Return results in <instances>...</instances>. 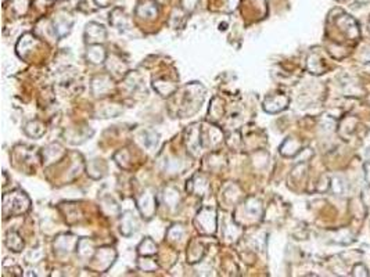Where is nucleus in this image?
Returning a JSON list of instances; mask_svg holds the SVG:
<instances>
[{
	"instance_id": "nucleus-34",
	"label": "nucleus",
	"mask_w": 370,
	"mask_h": 277,
	"mask_svg": "<svg viewBox=\"0 0 370 277\" xmlns=\"http://www.w3.org/2000/svg\"><path fill=\"white\" fill-rule=\"evenodd\" d=\"M117 107V104H107L106 107L100 111V114L98 115H102V118H114V117H117V115H119V114L122 113V111H113V108Z\"/></svg>"
},
{
	"instance_id": "nucleus-15",
	"label": "nucleus",
	"mask_w": 370,
	"mask_h": 277,
	"mask_svg": "<svg viewBox=\"0 0 370 277\" xmlns=\"http://www.w3.org/2000/svg\"><path fill=\"white\" fill-rule=\"evenodd\" d=\"M93 134L92 129H89L88 126L85 128H71L65 130L64 137L67 140L68 143L71 144H82L88 140Z\"/></svg>"
},
{
	"instance_id": "nucleus-23",
	"label": "nucleus",
	"mask_w": 370,
	"mask_h": 277,
	"mask_svg": "<svg viewBox=\"0 0 370 277\" xmlns=\"http://www.w3.org/2000/svg\"><path fill=\"white\" fill-rule=\"evenodd\" d=\"M24 132H25L26 136H29L32 138H41L46 132V128H45V125L41 121L33 119V121H29V122L25 123Z\"/></svg>"
},
{
	"instance_id": "nucleus-16",
	"label": "nucleus",
	"mask_w": 370,
	"mask_h": 277,
	"mask_svg": "<svg viewBox=\"0 0 370 277\" xmlns=\"http://www.w3.org/2000/svg\"><path fill=\"white\" fill-rule=\"evenodd\" d=\"M208 190H210V183L206 176H203V175H195L191 178L190 182H187V191H190L198 197L206 195Z\"/></svg>"
},
{
	"instance_id": "nucleus-12",
	"label": "nucleus",
	"mask_w": 370,
	"mask_h": 277,
	"mask_svg": "<svg viewBox=\"0 0 370 277\" xmlns=\"http://www.w3.org/2000/svg\"><path fill=\"white\" fill-rule=\"evenodd\" d=\"M64 155H65V150L61 144L58 143L49 144L42 150V159H43L45 165L54 164L57 161H60Z\"/></svg>"
},
{
	"instance_id": "nucleus-29",
	"label": "nucleus",
	"mask_w": 370,
	"mask_h": 277,
	"mask_svg": "<svg viewBox=\"0 0 370 277\" xmlns=\"http://www.w3.org/2000/svg\"><path fill=\"white\" fill-rule=\"evenodd\" d=\"M102 204V210L107 214V215H118L119 214V206L111 197H104L100 201Z\"/></svg>"
},
{
	"instance_id": "nucleus-31",
	"label": "nucleus",
	"mask_w": 370,
	"mask_h": 277,
	"mask_svg": "<svg viewBox=\"0 0 370 277\" xmlns=\"http://www.w3.org/2000/svg\"><path fill=\"white\" fill-rule=\"evenodd\" d=\"M183 169V162L180 158H168L165 162V170L170 174H178Z\"/></svg>"
},
{
	"instance_id": "nucleus-21",
	"label": "nucleus",
	"mask_w": 370,
	"mask_h": 277,
	"mask_svg": "<svg viewBox=\"0 0 370 277\" xmlns=\"http://www.w3.org/2000/svg\"><path fill=\"white\" fill-rule=\"evenodd\" d=\"M153 89L162 97H168L172 93L176 92V85L166 79H154L153 81Z\"/></svg>"
},
{
	"instance_id": "nucleus-10",
	"label": "nucleus",
	"mask_w": 370,
	"mask_h": 277,
	"mask_svg": "<svg viewBox=\"0 0 370 277\" xmlns=\"http://www.w3.org/2000/svg\"><path fill=\"white\" fill-rule=\"evenodd\" d=\"M74 20L68 14H58L53 21V33L60 41L71 32Z\"/></svg>"
},
{
	"instance_id": "nucleus-33",
	"label": "nucleus",
	"mask_w": 370,
	"mask_h": 277,
	"mask_svg": "<svg viewBox=\"0 0 370 277\" xmlns=\"http://www.w3.org/2000/svg\"><path fill=\"white\" fill-rule=\"evenodd\" d=\"M11 9L16 11L18 16L25 14L28 9V2L26 0H11Z\"/></svg>"
},
{
	"instance_id": "nucleus-2",
	"label": "nucleus",
	"mask_w": 370,
	"mask_h": 277,
	"mask_svg": "<svg viewBox=\"0 0 370 277\" xmlns=\"http://www.w3.org/2000/svg\"><path fill=\"white\" fill-rule=\"evenodd\" d=\"M195 226L197 229L203 233V234H214L218 227V216H216V211L211 206H204L198 211V214L195 216Z\"/></svg>"
},
{
	"instance_id": "nucleus-25",
	"label": "nucleus",
	"mask_w": 370,
	"mask_h": 277,
	"mask_svg": "<svg viewBox=\"0 0 370 277\" xmlns=\"http://www.w3.org/2000/svg\"><path fill=\"white\" fill-rule=\"evenodd\" d=\"M139 137H140L139 140L142 142V144H143L146 149L153 150L154 147H157V144H158L159 136L155 130H153V129H146V130H143V132L140 133Z\"/></svg>"
},
{
	"instance_id": "nucleus-26",
	"label": "nucleus",
	"mask_w": 370,
	"mask_h": 277,
	"mask_svg": "<svg viewBox=\"0 0 370 277\" xmlns=\"http://www.w3.org/2000/svg\"><path fill=\"white\" fill-rule=\"evenodd\" d=\"M6 246L7 248L13 252H20L24 248V240L21 238V236L17 231H9L7 236H6Z\"/></svg>"
},
{
	"instance_id": "nucleus-37",
	"label": "nucleus",
	"mask_w": 370,
	"mask_h": 277,
	"mask_svg": "<svg viewBox=\"0 0 370 277\" xmlns=\"http://www.w3.org/2000/svg\"><path fill=\"white\" fill-rule=\"evenodd\" d=\"M115 2V0H94V3L98 6V7H108L111 6Z\"/></svg>"
},
{
	"instance_id": "nucleus-20",
	"label": "nucleus",
	"mask_w": 370,
	"mask_h": 277,
	"mask_svg": "<svg viewBox=\"0 0 370 277\" xmlns=\"http://www.w3.org/2000/svg\"><path fill=\"white\" fill-rule=\"evenodd\" d=\"M162 201H164L165 206H168L170 210L175 211L178 206H179V202H180V194H179V190L175 189L174 186H168V187H165L164 190H162Z\"/></svg>"
},
{
	"instance_id": "nucleus-11",
	"label": "nucleus",
	"mask_w": 370,
	"mask_h": 277,
	"mask_svg": "<svg viewBox=\"0 0 370 277\" xmlns=\"http://www.w3.org/2000/svg\"><path fill=\"white\" fill-rule=\"evenodd\" d=\"M78 241L79 238L74 236V234H60V236L56 237V240L53 243L54 246V251H57L58 254H70L74 250H77Z\"/></svg>"
},
{
	"instance_id": "nucleus-28",
	"label": "nucleus",
	"mask_w": 370,
	"mask_h": 277,
	"mask_svg": "<svg viewBox=\"0 0 370 277\" xmlns=\"http://www.w3.org/2000/svg\"><path fill=\"white\" fill-rule=\"evenodd\" d=\"M106 165L102 159H92L88 164V175H90L93 179H100L104 175Z\"/></svg>"
},
{
	"instance_id": "nucleus-35",
	"label": "nucleus",
	"mask_w": 370,
	"mask_h": 277,
	"mask_svg": "<svg viewBox=\"0 0 370 277\" xmlns=\"http://www.w3.org/2000/svg\"><path fill=\"white\" fill-rule=\"evenodd\" d=\"M43 257V254L39 248H35V250H31V251L26 254V261L28 262H38L41 261V258Z\"/></svg>"
},
{
	"instance_id": "nucleus-7",
	"label": "nucleus",
	"mask_w": 370,
	"mask_h": 277,
	"mask_svg": "<svg viewBox=\"0 0 370 277\" xmlns=\"http://www.w3.org/2000/svg\"><path fill=\"white\" fill-rule=\"evenodd\" d=\"M117 259V252L111 247H103V248H98L94 257H93V263L94 267L97 269L98 272H107L110 267L113 266L114 261Z\"/></svg>"
},
{
	"instance_id": "nucleus-1",
	"label": "nucleus",
	"mask_w": 370,
	"mask_h": 277,
	"mask_svg": "<svg viewBox=\"0 0 370 277\" xmlns=\"http://www.w3.org/2000/svg\"><path fill=\"white\" fill-rule=\"evenodd\" d=\"M31 208L29 197L21 190H14L3 195V215L5 218L25 214Z\"/></svg>"
},
{
	"instance_id": "nucleus-17",
	"label": "nucleus",
	"mask_w": 370,
	"mask_h": 277,
	"mask_svg": "<svg viewBox=\"0 0 370 277\" xmlns=\"http://www.w3.org/2000/svg\"><path fill=\"white\" fill-rule=\"evenodd\" d=\"M86 60L90 64L98 65L103 64L107 60V52L103 47V45H88V50H86Z\"/></svg>"
},
{
	"instance_id": "nucleus-19",
	"label": "nucleus",
	"mask_w": 370,
	"mask_h": 277,
	"mask_svg": "<svg viewBox=\"0 0 370 277\" xmlns=\"http://www.w3.org/2000/svg\"><path fill=\"white\" fill-rule=\"evenodd\" d=\"M110 24L115 26L119 31H126L129 28V18L126 16V13L122 9H114L110 14Z\"/></svg>"
},
{
	"instance_id": "nucleus-9",
	"label": "nucleus",
	"mask_w": 370,
	"mask_h": 277,
	"mask_svg": "<svg viewBox=\"0 0 370 277\" xmlns=\"http://www.w3.org/2000/svg\"><path fill=\"white\" fill-rule=\"evenodd\" d=\"M139 229V222L138 218L134 216L132 211H125L121 215V223H119V231L125 237L133 236L134 233Z\"/></svg>"
},
{
	"instance_id": "nucleus-5",
	"label": "nucleus",
	"mask_w": 370,
	"mask_h": 277,
	"mask_svg": "<svg viewBox=\"0 0 370 277\" xmlns=\"http://www.w3.org/2000/svg\"><path fill=\"white\" fill-rule=\"evenodd\" d=\"M186 146L187 151L193 157H198L204 146V133L201 130L200 125H193L186 132Z\"/></svg>"
},
{
	"instance_id": "nucleus-36",
	"label": "nucleus",
	"mask_w": 370,
	"mask_h": 277,
	"mask_svg": "<svg viewBox=\"0 0 370 277\" xmlns=\"http://www.w3.org/2000/svg\"><path fill=\"white\" fill-rule=\"evenodd\" d=\"M200 0H182V6L186 11H193L198 5Z\"/></svg>"
},
{
	"instance_id": "nucleus-24",
	"label": "nucleus",
	"mask_w": 370,
	"mask_h": 277,
	"mask_svg": "<svg viewBox=\"0 0 370 277\" xmlns=\"http://www.w3.org/2000/svg\"><path fill=\"white\" fill-rule=\"evenodd\" d=\"M77 252L79 254L81 258H86V259H92L94 257V244H93L92 240L89 238H79L77 247Z\"/></svg>"
},
{
	"instance_id": "nucleus-32",
	"label": "nucleus",
	"mask_w": 370,
	"mask_h": 277,
	"mask_svg": "<svg viewBox=\"0 0 370 277\" xmlns=\"http://www.w3.org/2000/svg\"><path fill=\"white\" fill-rule=\"evenodd\" d=\"M138 266L144 270V272H154L155 269H158V265L154 259H149L147 257H140L139 262H138Z\"/></svg>"
},
{
	"instance_id": "nucleus-30",
	"label": "nucleus",
	"mask_w": 370,
	"mask_h": 277,
	"mask_svg": "<svg viewBox=\"0 0 370 277\" xmlns=\"http://www.w3.org/2000/svg\"><path fill=\"white\" fill-rule=\"evenodd\" d=\"M185 236V227L182 225H174L171 226L168 231H166V237L170 241H179Z\"/></svg>"
},
{
	"instance_id": "nucleus-22",
	"label": "nucleus",
	"mask_w": 370,
	"mask_h": 277,
	"mask_svg": "<svg viewBox=\"0 0 370 277\" xmlns=\"http://www.w3.org/2000/svg\"><path fill=\"white\" fill-rule=\"evenodd\" d=\"M243 210L246 212L247 218H251V219H259L262 215V205L257 198H248L244 202Z\"/></svg>"
},
{
	"instance_id": "nucleus-8",
	"label": "nucleus",
	"mask_w": 370,
	"mask_h": 277,
	"mask_svg": "<svg viewBox=\"0 0 370 277\" xmlns=\"http://www.w3.org/2000/svg\"><path fill=\"white\" fill-rule=\"evenodd\" d=\"M158 5L155 0H140L136 6V16L146 21H153L158 17Z\"/></svg>"
},
{
	"instance_id": "nucleus-27",
	"label": "nucleus",
	"mask_w": 370,
	"mask_h": 277,
	"mask_svg": "<svg viewBox=\"0 0 370 277\" xmlns=\"http://www.w3.org/2000/svg\"><path fill=\"white\" fill-rule=\"evenodd\" d=\"M138 252H139L140 257H153L157 254V244L153 238L146 237L138 246Z\"/></svg>"
},
{
	"instance_id": "nucleus-39",
	"label": "nucleus",
	"mask_w": 370,
	"mask_h": 277,
	"mask_svg": "<svg viewBox=\"0 0 370 277\" xmlns=\"http://www.w3.org/2000/svg\"><path fill=\"white\" fill-rule=\"evenodd\" d=\"M3 2H6V0H3Z\"/></svg>"
},
{
	"instance_id": "nucleus-18",
	"label": "nucleus",
	"mask_w": 370,
	"mask_h": 277,
	"mask_svg": "<svg viewBox=\"0 0 370 277\" xmlns=\"http://www.w3.org/2000/svg\"><path fill=\"white\" fill-rule=\"evenodd\" d=\"M288 100L284 96H271V97L265 98L263 101V110L269 114H275L282 111L287 106Z\"/></svg>"
},
{
	"instance_id": "nucleus-6",
	"label": "nucleus",
	"mask_w": 370,
	"mask_h": 277,
	"mask_svg": "<svg viewBox=\"0 0 370 277\" xmlns=\"http://www.w3.org/2000/svg\"><path fill=\"white\" fill-rule=\"evenodd\" d=\"M83 39L86 45H102L107 39V29L102 24L90 21L85 26Z\"/></svg>"
},
{
	"instance_id": "nucleus-13",
	"label": "nucleus",
	"mask_w": 370,
	"mask_h": 277,
	"mask_svg": "<svg viewBox=\"0 0 370 277\" xmlns=\"http://www.w3.org/2000/svg\"><path fill=\"white\" fill-rule=\"evenodd\" d=\"M113 89V79L108 75H97L92 81V93L96 97H104Z\"/></svg>"
},
{
	"instance_id": "nucleus-38",
	"label": "nucleus",
	"mask_w": 370,
	"mask_h": 277,
	"mask_svg": "<svg viewBox=\"0 0 370 277\" xmlns=\"http://www.w3.org/2000/svg\"><path fill=\"white\" fill-rule=\"evenodd\" d=\"M56 2H60V0H56Z\"/></svg>"
},
{
	"instance_id": "nucleus-4",
	"label": "nucleus",
	"mask_w": 370,
	"mask_h": 277,
	"mask_svg": "<svg viewBox=\"0 0 370 277\" xmlns=\"http://www.w3.org/2000/svg\"><path fill=\"white\" fill-rule=\"evenodd\" d=\"M136 204H138L140 215L147 221L151 219L154 216L155 211H157V198H155L154 190L153 189H144L143 193L138 195Z\"/></svg>"
},
{
	"instance_id": "nucleus-14",
	"label": "nucleus",
	"mask_w": 370,
	"mask_h": 277,
	"mask_svg": "<svg viewBox=\"0 0 370 277\" xmlns=\"http://www.w3.org/2000/svg\"><path fill=\"white\" fill-rule=\"evenodd\" d=\"M36 45H38V39H36L35 36L29 33V32H26L24 35L21 36L20 41L17 43V54L20 58H26L29 53H32V50L35 49Z\"/></svg>"
},
{
	"instance_id": "nucleus-3",
	"label": "nucleus",
	"mask_w": 370,
	"mask_h": 277,
	"mask_svg": "<svg viewBox=\"0 0 370 277\" xmlns=\"http://www.w3.org/2000/svg\"><path fill=\"white\" fill-rule=\"evenodd\" d=\"M204 94H206V90L203 85L198 82H193L186 86L185 106H183L186 108V114L190 115V110H189L190 107H193V113H195L201 107V104L204 101Z\"/></svg>"
}]
</instances>
